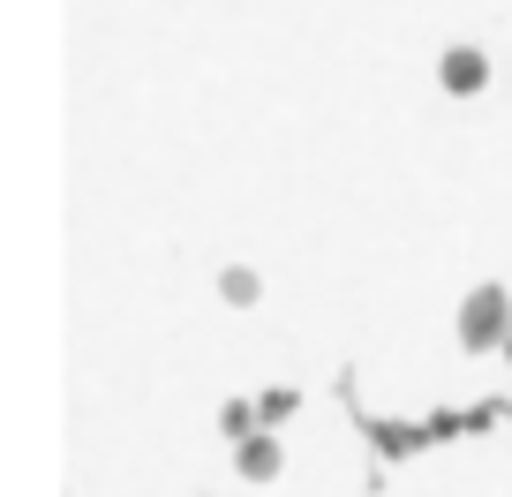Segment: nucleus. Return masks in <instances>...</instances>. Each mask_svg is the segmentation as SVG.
Listing matches in <instances>:
<instances>
[{
  "instance_id": "20e7f679",
  "label": "nucleus",
  "mask_w": 512,
  "mask_h": 497,
  "mask_svg": "<svg viewBox=\"0 0 512 497\" xmlns=\"http://www.w3.org/2000/svg\"><path fill=\"white\" fill-rule=\"evenodd\" d=\"M226 302H256V279L249 272H226Z\"/></svg>"
},
{
  "instance_id": "f257e3e1",
  "label": "nucleus",
  "mask_w": 512,
  "mask_h": 497,
  "mask_svg": "<svg viewBox=\"0 0 512 497\" xmlns=\"http://www.w3.org/2000/svg\"><path fill=\"white\" fill-rule=\"evenodd\" d=\"M497 339H512V309H505V287H475L460 302V347H497Z\"/></svg>"
},
{
  "instance_id": "7ed1b4c3",
  "label": "nucleus",
  "mask_w": 512,
  "mask_h": 497,
  "mask_svg": "<svg viewBox=\"0 0 512 497\" xmlns=\"http://www.w3.org/2000/svg\"><path fill=\"white\" fill-rule=\"evenodd\" d=\"M241 475H256V482L279 475V445L272 437H241Z\"/></svg>"
},
{
  "instance_id": "f03ea898",
  "label": "nucleus",
  "mask_w": 512,
  "mask_h": 497,
  "mask_svg": "<svg viewBox=\"0 0 512 497\" xmlns=\"http://www.w3.org/2000/svg\"><path fill=\"white\" fill-rule=\"evenodd\" d=\"M482 76H490V61H482L475 46H452L445 53V91H482Z\"/></svg>"
}]
</instances>
